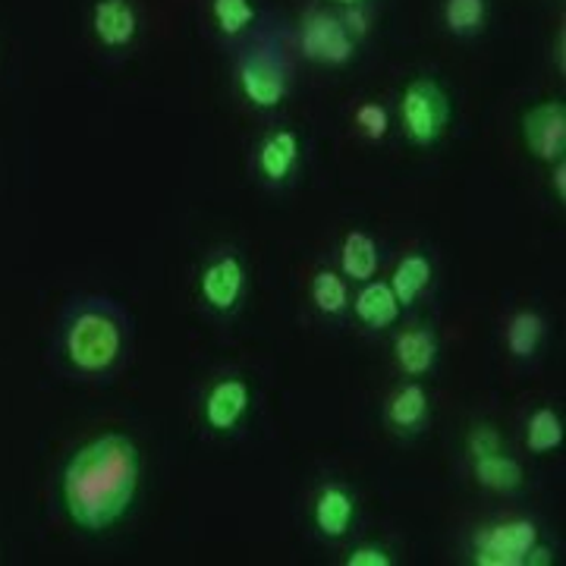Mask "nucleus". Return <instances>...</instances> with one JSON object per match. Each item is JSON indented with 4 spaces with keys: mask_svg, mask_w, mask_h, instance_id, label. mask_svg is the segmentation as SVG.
<instances>
[{
    "mask_svg": "<svg viewBox=\"0 0 566 566\" xmlns=\"http://www.w3.org/2000/svg\"><path fill=\"white\" fill-rule=\"evenodd\" d=\"M349 120H353V129H356V136L368 145H385L390 139V133L397 129V123H394V107H387L385 102H375V98H365L353 107V114H349Z\"/></svg>",
    "mask_w": 566,
    "mask_h": 566,
    "instance_id": "24",
    "label": "nucleus"
},
{
    "mask_svg": "<svg viewBox=\"0 0 566 566\" xmlns=\"http://www.w3.org/2000/svg\"><path fill=\"white\" fill-rule=\"evenodd\" d=\"M547 526L523 510L488 516L469 528L463 542V560L472 566H526L528 547L535 545Z\"/></svg>",
    "mask_w": 566,
    "mask_h": 566,
    "instance_id": "8",
    "label": "nucleus"
},
{
    "mask_svg": "<svg viewBox=\"0 0 566 566\" xmlns=\"http://www.w3.org/2000/svg\"><path fill=\"white\" fill-rule=\"evenodd\" d=\"M293 41L296 54L318 70H346L363 54V44L346 32L340 13L322 0L308 3L300 13Z\"/></svg>",
    "mask_w": 566,
    "mask_h": 566,
    "instance_id": "11",
    "label": "nucleus"
},
{
    "mask_svg": "<svg viewBox=\"0 0 566 566\" xmlns=\"http://www.w3.org/2000/svg\"><path fill=\"white\" fill-rule=\"evenodd\" d=\"M136 322L107 293H76L54 318L51 363L80 385H111L133 363Z\"/></svg>",
    "mask_w": 566,
    "mask_h": 566,
    "instance_id": "2",
    "label": "nucleus"
},
{
    "mask_svg": "<svg viewBox=\"0 0 566 566\" xmlns=\"http://www.w3.org/2000/svg\"><path fill=\"white\" fill-rule=\"evenodd\" d=\"M520 444L532 460L557 457L566 444V419L557 403H532L520 419Z\"/></svg>",
    "mask_w": 566,
    "mask_h": 566,
    "instance_id": "22",
    "label": "nucleus"
},
{
    "mask_svg": "<svg viewBox=\"0 0 566 566\" xmlns=\"http://www.w3.org/2000/svg\"><path fill=\"white\" fill-rule=\"evenodd\" d=\"M551 334H554V324L542 305H513L501 322V349L510 368L520 375L535 371L545 363L547 349H551Z\"/></svg>",
    "mask_w": 566,
    "mask_h": 566,
    "instance_id": "13",
    "label": "nucleus"
},
{
    "mask_svg": "<svg viewBox=\"0 0 566 566\" xmlns=\"http://www.w3.org/2000/svg\"><path fill=\"white\" fill-rule=\"evenodd\" d=\"M145 453L126 431H102L76 444L57 472L63 520L85 538H102L123 526L139 504Z\"/></svg>",
    "mask_w": 566,
    "mask_h": 566,
    "instance_id": "1",
    "label": "nucleus"
},
{
    "mask_svg": "<svg viewBox=\"0 0 566 566\" xmlns=\"http://www.w3.org/2000/svg\"><path fill=\"white\" fill-rule=\"evenodd\" d=\"M344 566H400V554L397 547L387 545L381 538H363V535H353L344 545Z\"/></svg>",
    "mask_w": 566,
    "mask_h": 566,
    "instance_id": "25",
    "label": "nucleus"
},
{
    "mask_svg": "<svg viewBox=\"0 0 566 566\" xmlns=\"http://www.w3.org/2000/svg\"><path fill=\"white\" fill-rule=\"evenodd\" d=\"M381 424L400 444H416L434 424V394L428 381L400 378L381 403Z\"/></svg>",
    "mask_w": 566,
    "mask_h": 566,
    "instance_id": "15",
    "label": "nucleus"
},
{
    "mask_svg": "<svg viewBox=\"0 0 566 566\" xmlns=\"http://www.w3.org/2000/svg\"><path fill=\"white\" fill-rule=\"evenodd\" d=\"M463 463L472 485L497 501L520 504L532 488L526 457L506 444L501 424L491 419H475L463 441Z\"/></svg>",
    "mask_w": 566,
    "mask_h": 566,
    "instance_id": "5",
    "label": "nucleus"
},
{
    "mask_svg": "<svg viewBox=\"0 0 566 566\" xmlns=\"http://www.w3.org/2000/svg\"><path fill=\"white\" fill-rule=\"evenodd\" d=\"M523 145L538 164H554L566 158V104L564 98L535 102L520 120Z\"/></svg>",
    "mask_w": 566,
    "mask_h": 566,
    "instance_id": "18",
    "label": "nucleus"
},
{
    "mask_svg": "<svg viewBox=\"0 0 566 566\" xmlns=\"http://www.w3.org/2000/svg\"><path fill=\"white\" fill-rule=\"evenodd\" d=\"M390 363L400 378H412V381H431L438 378L441 363H444V340L434 315L428 312H416L406 315L403 322L390 331Z\"/></svg>",
    "mask_w": 566,
    "mask_h": 566,
    "instance_id": "12",
    "label": "nucleus"
},
{
    "mask_svg": "<svg viewBox=\"0 0 566 566\" xmlns=\"http://www.w3.org/2000/svg\"><path fill=\"white\" fill-rule=\"evenodd\" d=\"M233 85L245 107L262 117H277L293 95V76L281 54L252 41H245L243 51L237 54Z\"/></svg>",
    "mask_w": 566,
    "mask_h": 566,
    "instance_id": "9",
    "label": "nucleus"
},
{
    "mask_svg": "<svg viewBox=\"0 0 566 566\" xmlns=\"http://www.w3.org/2000/svg\"><path fill=\"white\" fill-rule=\"evenodd\" d=\"M192 300L205 318L230 327L252 300V262L240 243H211L192 271Z\"/></svg>",
    "mask_w": 566,
    "mask_h": 566,
    "instance_id": "3",
    "label": "nucleus"
},
{
    "mask_svg": "<svg viewBox=\"0 0 566 566\" xmlns=\"http://www.w3.org/2000/svg\"><path fill=\"white\" fill-rule=\"evenodd\" d=\"M394 123H397V133L403 136L406 145H412L419 151L441 145L450 123H453V98H450L444 82L431 73L412 76L397 95Z\"/></svg>",
    "mask_w": 566,
    "mask_h": 566,
    "instance_id": "7",
    "label": "nucleus"
},
{
    "mask_svg": "<svg viewBox=\"0 0 566 566\" xmlns=\"http://www.w3.org/2000/svg\"><path fill=\"white\" fill-rule=\"evenodd\" d=\"M305 303L312 318L331 331L349 327V303H353V283L334 268V262L315 264L305 281Z\"/></svg>",
    "mask_w": 566,
    "mask_h": 566,
    "instance_id": "19",
    "label": "nucleus"
},
{
    "mask_svg": "<svg viewBox=\"0 0 566 566\" xmlns=\"http://www.w3.org/2000/svg\"><path fill=\"white\" fill-rule=\"evenodd\" d=\"M547 196L560 208L566 205V158L547 164Z\"/></svg>",
    "mask_w": 566,
    "mask_h": 566,
    "instance_id": "27",
    "label": "nucleus"
},
{
    "mask_svg": "<svg viewBox=\"0 0 566 566\" xmlns=\"http://www.w3.org/2000/svg\"><path fill=\"white\" fill-rule=\"evenodd\" d=\"M387 283L403 305L406 315L428 312L438 296V286H441V262H438L434 245L416 243L403 249L390 264Z\"/></svg>",
    "mask_w": 566,
    "mask_h": 566,
    "instance_id": "14",
    "label": "nucleus"
},
{
    "mask_svg": "<svg viewBox=\"0 0 566 566\" xmlns=\"http://www.w3.org/2000/svg\"><path fill=\"white\" fill-rule=\"evenodd\" d=\"M327 7H359V3H378V0H322Z\"/></svg>",
    "mask_w": 566,
    "mask_h": 566,
    "instance_id": "28",
    "label": "nucleus"
},
{
    "mask_svg": "<svg viewBox=\"0 0 566 566\" xmlns=\"http://www.w3.org/2000/svg\"><path fill=\"white\" fill-rule=\"evenodd\" d=\"M202 17L208 35L223 48H243L259 29V0H205Z\"/></svg>",
    "mask_w": 566,
    "mask_h": 566,
    "instance_id": "21",
    "label": "nucleus"
},
{
    "mask_svg": "<svg viewBox=\"0 0 566 566\" xmlns=\"http://www.w3.org/2000/svg\"><path fill=\"white\" fill-rule=\"evenodd\" d=\"M249 180L268 196H286L305 180L308 170V136L296 123L274 120L249 145L245 155Z\"/></svg>",
    "mask_w": 566,
    "mask_h": 566,
    "instance_id": "6",
    "label": "nucleus"
},
{
    "mask_svg": "<svg viewBox=\"0 0 566 566\" xmlns=\"http://www.w3.org/2000/svg\"><path fill=\"white\" fill-rule=\"evenodd\" d=\"M308 535L324 547H344L363 526V497L344 475H324L305 504Z\"/></svg>",
    "mask_w": 566,
    "mask_h": 566,
    "instance_id": "10",
    "label": "nucleus"
},
{
    "mask_svg": "<svg viewBox=\"0 0 566 566\" xmlns=\"http://www.w3.org/2000/svg\"><path fill=\"white\" fill-rule=\"evenodd\" d=\"M88 32L102 54H133L142 39L139 0H88Z\"/></svg>",
    "mask_w": 566,
    "mask_h": 566,
    "instance_id": "16",
    "label": "nucleus"
},
{
    "mask_svg": "<svg viewBox=\"0 0 566 566\" xmlns=\"http://www.w3.org/2000/svg\"><path fill=\"white\" fill-rule=\"evenodd\" d=\"M494 3L491 0H441L438 20L450 39L479 41L491 25Z\"/></svg>",
    "mask_w": 566,
    "mask_h": 566,
    "instance_id": "23",
    "label": "nucleus"
},
{
    "mask_svg": "<svg viewBox=\"0 0 566 566\" xmlns=\"http://www.w3.org/2000/svg\"><path fill=\"white\" fill-rule=\"evenodd\" d=\"M337 13H340V20H344L346 32L353 35V39L359 41L365 48V41L371 39V32H375V17H378V3H359V7H334Z\"/></svg>",
    "mask_w": 566,
    "mask_h": 566,
    "instance_id": "26",
    "label": "nucleus"
},
{
    "mask_svg": "<svg viewBox=\"0 0 566 566\" xmlns=\"http://www.w3.org/2000/svg\"><path fill=\"white\" fill-rule=\"evenodd\" d=\"M196 424L208 441L233 444L245 438L259 409V385L240 365H221L196 390Z\"/></svg>",
    "mask_w": 566,
    "mask_h": 566,
    "instance_id": "4",
    "label": "nucleus"
},
{
    "mask_svg": "<svg viewBox=\"0 0 566 566\" xmlns=\"http://www.w3.org/2000/svg\"><path fill=\"white\" fill-rule=\"evenodd\" d=\"M387 259H390V252H387L385 240H381L378 233L365 230V227H349L344 237L337 240L334 255H331L334 268H337L353 286L381 277Z\"/></svg>",
    "mask_w": 566,
    "mask_h": 566,
    "instance_id": "20",
    "label": "nucleus"
},
{
    "mask_svg": "<svg viewBox=\"0 0 566 566\" xmlns=\"http://www.w3.org/2000/svg\"><path fill=\"white\" fill-rule=\"evenodd\" d=\"M406 312L400 300L394 296L387 277H375L359 286H353V303H349V327L371 340H387L390 331L403 322Z\"/></svg>",
    "mask_w": 566,
    "mask_h": 566,
    "instance_id": "17",
    "label": "nucleus"
}]
</instances>
